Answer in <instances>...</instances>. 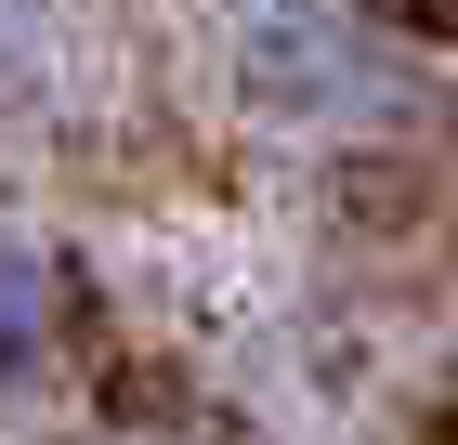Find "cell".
Segmentation results:
<instances>
[{"label":"cell","mask_w":458,"mask_h":445,"mask_svg":"<svg viewBox=\"0 0 458 445\" xmlns=\"http://www.w3.org/2000/svg\"><path fill=\"white\" fill-rule=\"evenodd\" d=\"M249 66H262V92H288V105H393V66L367 53L353 27H327V13H288V27H262L249 39Z\"/></svg>","instance_id":"1"},{"label":"cell","mask_w":458,"mask_h":445,"mask_svg":"<svg viewBox=\"0 0 458 445\" xmlns=\"http://www.w3.org/2000/svg\"><path fill=\"white\" fill-rule=\"evenodd\" d=\"M27 341H39V262H27L13 236H0V367H13Z\"/></svg>","instance_id":"2"}]
</instances>
